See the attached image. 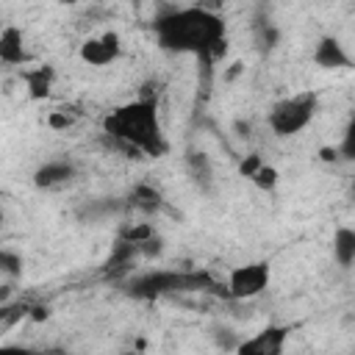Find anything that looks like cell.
Returning a JSON list of instances; mask_svg holds the SVG:
<instances>
[{"mask_svg": "<svg viewBox=\"0 0 355 355\" xmlns=\"http://www.w3.org/2000/svg\"><path fill=\"white\" fill-rule=\"evenodd\" d=\"M286 338H288V327H283V324H269V327H263L261 333H255L250 341H241V344H239V352H241V355H280Z\"/></svg>", "mask_w": 355, "mask_h": 355, "instance_id": "obj_7", "label": "cell"}, {"mask_svg": "<svg viewBox=\"0 0 355 355\" xmlns=\"http://www.w3.org/2000/svg\"><path fill=\"white\" fill-rule=\"evenodd\" d=\"M352 200H355V180H352Z\"/></svg>", "mask_w": 355, "mask_h": 355, "instance_id": "obj_28", "label": "cell"}, {"mask_svg": "<svg viewBox=\"0 0 355 355\" xmlns=\"http://www.w3.org/2000/svg\"><path fill=\"white\" fill-rule=\"evenodd\" d=\"M319 158H322L324 164H330V161L336 164V161L341 158V150H336V147H322V150H319Z\"/></svg>", "mask_w": 355, "mask_h": 355, "instance_id": "obj_25", "label": "cell"}, {"mask_svg": "<svg viewBox=\"0 0 355 355\" xmlns=\"http://www.w3.org/2000/svg\"><path fill=\"white\" fill-rule=\"evenodd\" d=\"M313 64L322 69H349L355 67V61L349 58V53L344 50V44L336 36H322L313 47Z\"/></svg>", "mask_w": 355, "mask_h": 355, "instance_id": "obj_8", "label": "cell"}, {"mask_svg": "<svg viewBox=\"0 0 355 355\" xmlns=\"http://www.w3.org/2000/svg\"><path fill=\"white\" fill-rule=\"evenodd\" d=\"M61 3H75V0H61Z\"/></svg>", "mask_w": 355, "mask_h": 355, "instance_id": "obj_29", "label": "cell"}, {"mask_svg": "<svg viewBox=\"0 0 355 355\" xmlns=\"http://www.w3.org/2000/svg\"><path fill=\"white\" fill-rule=\"evenodd\" d=\"M133 3H136V0H133Z\"/></svg>", "mask_w": 355, "mask_h": 355, "instance_id": "obj_30", "label": "cell"}, {"mask_svg": "<svg viewBox=\"0 0 355 355\" xmlns=\"http://www.w3.org/2000/svg\"><path fill=\"white\" fill-rule=\"evenodd\" d=\"M233 128H236V133H239L241 139H247V136H250V122H241V119H236V122H233Z\"/></svg>", "mask_w": 355, "mask_h": 355, "instance_id": "obj_27", "label": "cell"}, {"mask_svg": "<svg viewBox=\"0 0 355 355\" xmlns=\"http://www.w3.org/2000/svg\"><path fill=\"white\" fill-rule=\"evenodd\" d=\"M277 39H280V33H277L275 25H269V22H258L255 25V44L261 50H272L277 44Z\"/></svg>", "mask_w": 355, "mask_h": 355, "instance_id": "obj_17", "label": "cell"}, {"mask_svg": "<svg viewBox=\"0 0 355 355\" xmlns=\"http://www.w3.org/2000/svg\"><path fill=\"white\" fill-rule=\"evenodd\" d=\"M103 128H105V136H111V141L128 153V158H139V155L158 158L169 147L158 122V100L136 97L114 108L103 119Z\"/></svg>", "mask_w": 355, "mask_h": 355, "instance_id": "obj_2", "label": "cell"}, {"mask_svg": "<svg viewBox=\"0 0 355 355\" xmlns=\"http://www.w3.org/2000/svg\"><path fill=\"white\" fill-rule=\"evenodd\" d=\"M47 125H50L53 130H69V128L75 125V114H72V111H67V108L50 111V116H47Z\"/></svg>", "mask_w": 355, "mask_h": 355, "instance_id": "obj_20", "label": "cell"}, {"mask_svg": "<svg viewBox=\"0 0 355 355\" xmlns=\"http://www.w3.org/2000/svg\"><path fill=\"white\" fill-rule=\"evenodd\" d=\"M28 313H31V319H36V322H44V319L50 316V308H47V305H33Z\"/></svg>", "mask_w": 355, "mask_h": 355, "instance_id": "obj_26", "label": "cell"}, {"mask_svg": "<svg viewBox=\"0 0 355 355\" xmlns=\"http://www.w3.org/2000/svg\"><path fill=\"white\" fill-rule=\"evenodd\" d=\"M0 269L8 277H17V275H22V258L11 250H0Z\"/></svg>", "mask_w": 355, "mask_h": 355, "instance_id": "obj_19", "label": "cell"}, {"mask_svg": "<svg viewBox=\"0 0 355 355\" xmlns=\"http://www.w3.org/2000/svg\"><path fill=\"white\" fill-rule=\"evenodd\" d=\"M119 236L122 239H128V241H144V239H150V236H155V230H153V225H147V222H139V225H128V227H122L119 230Z\"/></svg>", "mask_w": 355, "mask_h": 355, "instance_id": "obj_18", "label": "cell"}, {"mask_svg": "<svg viewBox=\"0 0 355 355\" xmlns=\"http://www.w3.org/2000/svg\"><path fill=\"white\" fill-rule=\"evenodd\" d=\"M130 205H133L136 211L155 214V211L164 205V197H161V191H158L155 186H150V183H139V186L130 191Z\"/></svg>", "mask_w": 355, "mask_h": 355, "instance_id": "obj_15", "label": "cell"}, {"mask_svg": "<svg viewBox=\"0 0 355 355\" xmlns=\"http://www.w3.org/2000/svg\"><path fill=\"white\" fill-rule=\"evenodd\" d=\"M214 280L205 272H175V269H155L136 275L128 280V294L136 300H155L172 291H191V288H211Z\"/></svg>", "mask_w": 355, "mask_h": 355, "instance_id": "obj_3", "label": "cell"}, {"mask_svg": "<svg viewBox=\"0 0 355 355\" xmlns=\"http://www.w3.org/2000/svg\"><path fill=\"white\" fill-rule=\"evenodd\" d=\"M225 3H227V0H194V6H200V8H205V11H214V14H219V11L225 8Z\"/></svg>", "mask_w": 355, "mask_h": 355, "instance_id": "obj_24", "label": "cell"}, {"mask_svg": "<svg viewBox=\"0 0 355 355\" xmlns=\"http://www.w3.org/2000/svg\"><path fill=\"white\" fill-rule=\"evenodd\" d=\"M75 178V166L69 161H47L33 172V183L39 189H55Z\"/></svg>", "mask_w": 355, "mask_h": 355, "instance_id": "obj_10", "label": "cell"}, {"mask_svg": "<svg viewBox=\"0 0 355 355\" xmlns=\"http://www.w3.org/2000/svg\"><path fill=\"white\" fill-rule=\"evenodd\" d=\"M53 78H55V72H53V67H47V64L22 69V80H25V86H28L31 100H44V97L50 94V89H53Z\"/></svg>", "mask_w": 355, "mask_h": 355, "instance_id": "obj_11", "label": "cell"}, {"mask_svg": "<svg viewBox=\"0 0 355 355\" xmlns=\"http://www.w3.org/2000/svg\"><path fill=\"white\" fill-rule=\"evenodd\" d=\"M261 191H275V186H277V180H280V175H277V169L275 166H269V164H261L255 172H252V178H250Z\"/></svg>", "mask_w": 355, "mask_h": 355, "instance_id": "obj_16", "label": "cell"}, {"mask_svg": "<svg viewBox=\"0 0 355 355\" xmlns=\"http://www.w3.org/2000/svg\"><path fill=\"white\" fill-rule=\"evenodd\" d=\"M25 55V44H22V31L17 25H6L0 33V61L3 64H22Z\"/></svg>", "mask_w": 355, "mask_h": 355, "instance_id": "obj_12", "label": "cell"}, {"mask_svg": "<svg viewBox=\"0 0 355 355\" xmlns=\"http://www.w3.org/2000/svg\"><path fill=\"white\" fill-rule=\"evenodd\" d=\"M261 164H263L261 155H258V153H250V155H244V161L239 164V172H241L244 178H252V172H255Z\"/></svg>", "mask_w": 355, "mask_h": 355, "instance_id": "obj_23", "label": "cell"}, {"mask_svg": "<svg viewBox=\"0 0 355 355\" xmlns=\"http://www.w3.org/2000/svg\"><path fill=\"white\" fill-rule=\"evenodd\" d=\"M269 286V263L252 261L244 266H236L227 277V297L233 300H250L258 297Z\"/></svg>", "mask_w": 355, "mask_h": 355, "instance_id": "obj_5", "label": "cell"}, {"mask_svg": "<svg viewBox=\"0 0 355 355\" xmlns=\"http://www.w3.org/2000/svg\"><path fill=\"white\" fill-rule=\"evenodd\" d=\"M122 53V42L114 31L103 33V36H92L80 44V58L89 64V67H105L111 61H116Z\"/></svg>", "mask_w": 355, "mask_h": 355, "instance_id": "obj_6", "label": "cell"}, {"mask_svg": "<svg viewBox=\"0 0 355 355\" xmlns=\"http://www.w3.org/2000/svg\"><path fill=\"white\" fill-rule=\"evenodd\" d=\"M341 158H347V161H355V116L349 119V125H347V130H344V139H341Z\"/></svg>", "mask_w": 355, "mask_h": 355, "instance_id": "obj_21", "label": "cell"}, {"mask_svg": "<svg viewBox=\"0 0 355 355\" xmlns=\"http://www.w3.org/2000/svg\"><path fill=\"white\" fill-rule=\"evenodd\" d=\"M139 255H141V252H139V244L119 236L116 244L111 247L108 261H105V275H108V277H122V275H128L130 266H133V258H139Z\"/></svg>", "mask_w": 355, "mask_h": 355, "instance_id": "obj_9", "label": "cell"}, {"mask_svg": "<svg viewBox=\"0 0 355 355\" xmlns=\"http://www.w3.org/2000/svg\"><path fill=\"white\" fill-rule=\"evenodd\" d=\"M333 258L338 266L355 263V227H336L333 233Z\"/></svg>", "mask_w": 355, "mask_h": 355, "instance_id": "obj_13", "label": "cell"}, {"mask_svg": "<svg viewBox=\"0 0 355 355\" xmlns=\"http://www.w3.org/2000/svg\"><path fill=\"white\" fill-rule=\"evenodd\" d=\"M153 31H155L158 47L169 53H194L202 61L205 58L216 61L227 53L225 19L200 6L172 8L158 14L153 22Z\"/></svg>", "mask_w": 355, "mask_h": 355, "instance_id": "obj_1", "label": "cell"}, {"mask_svg": "<svg viewBox=\"0 0 355 355\" xmlns=\"http://www.w3.org/2000/svg\"><path fill=\"white\" fill-rule=\"evenodd\" d=\"M186 169H189V178L202 189V191H208L211 189V178H214V169H211V161H208V155L205 153H189V158H186Z\"/></svg>", "mask_w": 355, "mask_h": 355, "instance_id": "obj_14", "label": "cell"}, {"mask_svg": "<svg viewBox=\"0 0 355 355\" xmlns=\"http://www.w3.org/2000/svg\"><path fill=\"white\" fill-rule=\"evenodd\" d=\"M161 250H164V241H161V236H150V239L139 241V252H141V258H155Z\"/></svg>", "mask_w": 355, "mask_h": 355, "instance_id": "obj_22", "label": "cell"}, {"mask_svg": "<svg viewBox=\"0 0 355 355\" xmlns=\"http://www.w3.org/2000/svg\"><path fill=\"white\" fill-rule=\"evenodd\" d=\"M316 108H319L316 92H302V94L286 97V100H280V103L272 105V111H269V128L277 136H294V133H300L313 119Z\"/></svg>", "mask_w": 355, "mask_h": 355, "instance_id": "obj_4", "label": "cell"}]
</instances>
